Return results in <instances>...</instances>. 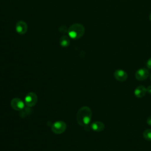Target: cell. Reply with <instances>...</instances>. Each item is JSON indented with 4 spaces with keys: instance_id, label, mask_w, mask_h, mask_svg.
I'll use <instances>...</instances> for the list:
<instances>
[{
    "instance_id": "1",
    "label": "cell",
    "mask_w": 151,
    "mask_h": 151,
    "mask_svg": "<svg viewBox=\"0 0 151 151\" xmlns=\"http://www.w3.org/2000/svg\"><path fill=\"white\" fill-rule=\"evenodd\" d=\"M92 117V111L87 106L81 107L77 113V121L79 125L87 126L90 122Z\"/></svg>"
},
{
    "instance_id": "6",
    "label": "cell",
    "mask_w": 151,
    "mask_h": 151,
    "mask_svg": "<svg viewBox=\"0 0 151 151\" xmlns=\"http://www.w3.org/2000/svg\"><path fill=\"white\" fill-rule=\"evenodd\" d=\"M149 71L145 68L139 69L135 73V77L139 81H143L149 76Z\"/></svg>"
},
{
    "instance_id": "16",
    "label": "cell",
    "mask_w": 151,
    "mask_h": 151,
    "mask_svg": "<svg viewBox=\"0 0 151 151\" xmlns=\"http://www.w3.org/2000/svg\"><path fill=\"white\" fill-rule=\"evenodd\" d=\"M149 19H150V21H151V13H150V15H149Z\"/></svg>"
},
{
    "instance_id": "17",
    "label": "cell",
    "mask_w": 151,
    "mask_h": 151,
    "mask_svg": "<svg viewBox=\"0 0 151 151\" xmlns=\"http://www.w3.org/2000/svg\"><path fill=\"white\" fill-rule=\"evenodd\" d=\"M150 81H151V76H150Z\"/></svg>"
},
{
    "instance_id": "5",
    "label": "cell",
    "mask_w": 151,
    "mask_h": 151,
    "mask_svg": "<svg viewBox=\"0 0 151 151\" xmlns=\"http://www.w3.org/2000/svg\"><path fill=\"white\" fill-rule=\"evenodd\" d=\"M11 107L15 110L21 111L25 106L24 103L19 98H14L11 101Z\"/></svg>"
},
{
    "instance_id": "9",
    "label": "cell",
    "mask_w": 151,
    "mask_h": 151,
    "mask_svg": "<svg viewBox=\"0 0 151 151\" xmlns=\"http://www.w3.org/2000/svg\"><path fill=\"white\" fill-rule=\"evenodd\" d=\"M146 92H147V89L145 86H139L135 88L134 93L136 97L141 98L145 96Z\"/></svg>"
},
{
    "instance_id": "12",
    "label": "cell",
    "mask_w": 151,
    "mask_h": 151,
    "mask_svg": "<svg viewBox=\"0 0 151 151\" xmlns=\"http://www.w3.org/2000/svg\"><path fill=\"white\" fill-rule=\"evenodd\" d=\"M143 137L145 139L148 141H151V129H146L143 132Z\"/></svg>"
},
{
    "instance_id": "15",
    "label": "cell",
    "mask_w": 151,
    "mask_h": 151,
    "mask_svg": "<svg viewBox=\"0 0 151 151\" xmlns=\"http://www.w3.org/2000/svg\"><path fill=\"white\" fill-rule=\"evenodd\" d=\"M146 89H147V92L149 94H151V86H149Z\"/></svg>"
},
{
    "instance_id": "7",
    "label": "cell",
    "mask_w": 151,
    "mask_h": 151,
    "mask_svg": "<svg viewBox=\"0 0 151 151\" xmlns=\"http://www.w3.org/2000/svg\"><path fill=\"white\" fill-rule=\"evenodd\" d=\"M28 26L27 23L23 21H19L17 22L15 25L16 31L19 34H24L27 32Z\"/></svg>"
},
{
    "instance_id": "3",
    "label": "cell",
    "mask_w": 151,
    "mask_h": 151,
    "mask_svg": "<svg viewBox=\"0 0 151 151\" xmlns=\"http://www.w3.org/2000/svg\"><path fill=\"white\" fill-rule=\"evenodd\" d=\"M67 128L66 123L61 120L54 122L51 126L52 132L57 134H60L63 133Z\"/></svg>"
},
{
    "instance_id": "11",
    "label": "cell",
    "mask_w": 151,
    "mask_h": 151,
    "mask_svg": "<svg viewBox=\"0 0 151 151\" xmlns=\"http://www.w3.org/2000/svg\"><path fill=\"white\" fill-rule=\"evenodd\" d=\"M60 44L63 47H67L70 44V39L67 36L64 35L60 39Z\"/></svg>"
},
{
    "instance_id": "8",
    "label": "cell",
    "mask_w": 151,
    "mask_h": 151,
    "mask_svg": "<svg viewBox=\"0 0 151 151\" xmlns=\"http://www.w3.org/2000/svg\"><path fill=\"white\" fill-rule=\"evenodd\" d=\"M114 78L119 81H124L127 78V74L123 70H117L114 73Z\"/></svg>"
},
{
    "instance_id": "2",
    "label": "cell",
    "mask_w": 151,
    "mask_h": 151,
    "mask_svg": "<svg viewBox=\"0 0 151 151\" xmlns=\"http://www.w3.org/2000/svg\"><path fill=\"white\" fill-rule=\"evenodd\" d=\"M85 29L83 25L76 23L71 25L68 29L69 37L73 39H78L81 38L84 34Z\"/></svg>"
},
{
    "instance_id": "14",
    "label": "cell",
    "mask_w": 151,
    "mask_h": 151,
    "mask_svg": "<svg viewBox=\"0 0 151 151\" xmlns=\"http://www.w3.org/2000/svg\"><path fill=\"white\" fill-rule=\"evenodd\" d=\"M147 123L149 125V126H151V116H150L149 117H148V118L147 119Z\"/></svg>"
},
{
    "instance_id": "10",
    "label": "cell",
    "mask_w": 151,
    "mask_h": 151,
    "mask_svg": "<svg viewBox=\"0 0 151 151\" xmlns=\"http://www.w3.org/2000/svg\"><path fill=\"white\" fill-rule=\"evenodd\" d=\"M91 129L93 130V131H95V132H101L103 131L104 129V127H105V126H104V124L101 122H99V121H97V122H93L91 126Z\"/></svg>"
},
{
    "instance_id": "4",
    "label": "cell",
    "mask_w": 151,
    "mask_h": 151,
    "mask_svg": "<svg viewBox=\"0 0 151 151\" xmlns=\"http://www.w3.org/2000/svg\"><path fill=\"white\" fill-rule=\"evenodd\" d=\"M38 100L37 95L34 92L28 93L25 97V104L28 107L34 106Z\"/></svg>"
},
{
    "instance_id": "13",
    "label": "cell",
    "mask_w": 151,
    "mask_h": 151,
    "mask_svg": "<svg viewBox=\"0 0 151 151\" xmlns=\"http://www.w3.org/2000/svg\"><path fill=\"white\" fill-rule=\"evenodd\" d=\"M146 66H147V67L148 68L151 69V58H150L147 61Z\"/></svg>"
}]
</instances>
